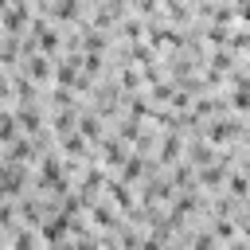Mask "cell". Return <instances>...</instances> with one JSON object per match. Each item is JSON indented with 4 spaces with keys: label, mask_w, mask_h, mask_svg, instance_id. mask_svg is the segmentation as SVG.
Listing matches in <instances>:
<instances>
[{
    "label": "cell",
    "mask_w": 250,
    "mask_h": 250,
    "mask_svg": "<svg viewBox=\"0 0 250 250\" xmlns=\"http://www.w3.org/2000/svg\"><path fill=\"white\" fill-rule=\"evenodd\" d=\"M27 74H31V78H47V74H51V66H47V59H39V55H31V59H27Z\"/></svg>",
    "instance_id": "cell-1"
},
{
    "label": "cell",
    "mask_w": 250,
    "mask_h": 250,
    "mask_svg": "<svg viewBox=\"0 0 250 250\" xmlns=\"http://www.w3.org/2000/svg\"><path fill=\"white\" fill-rule=\"evenodd\" d=\"M12 137H16V121L8 113H0V141H12Z\"/></svg>",
    "instance_id": "cell-2"
},
{
    "label": "cell",
    "mask_w": 250,
    "mask_h": 250,
    "mask_svg": "<svg viewBox=\"0 0 250 250\" xmlns=\"http://www.w3.org/2000/svg\"><path fill=\"white\" fill-rule=\"evenodd\" d=\"M16 250H35V234L20 230V234H16Z\"/></svg>",
    "instance_id": "cell-3"
},
{
    "label": "cell",
    "mask_w": 250,
    "mask_h": 250,
    "mask_svg": "<svg viewBox=\"0 0 250 250\" xmlns=\"http://www.w3.org/2000/svg\"><path fill=\"white\" fill-rule=\"evenodd\" d=\"M195 250H215V238H211V234H203V238H195Z\"/></svg>",
    "instance_id": "cell-4"
}]
</instances>
